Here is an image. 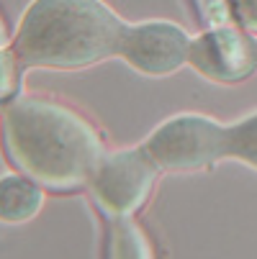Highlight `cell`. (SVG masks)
I'll use <instances>...</instances> for the list:
<instances>
[{"label":"cell","instance_id":"10","mask_svg":"<svg viewBox=\"0 0 257 259\" xmlns=\"http://www.w3.org/2000/svg\"><path fill=\"white\" fill-rule=\"evenodd\" d=\"M224 3L229 18L247 33L257 36V0H224Z\"/></svg>","mask_w":257,"mask_h":259},{"label":"cell","instance_id":"7","mask_svg":"<svg viewBox=\"0 0 257 259\" xmlns=\"http://www.w3.org/2000/svg\"><path fill=\"white\" fill-rule=\"evenodd\" d=\"M44 188L23 172L0 177V224H28L44 208Z\"/></svg>","mask_w":257,"mask_h":259},{"label":"cell","instance_id":"3","mask_svg":"<svg viewBox=\"0 0 257 259\" xmlns=\"http://www.w3.org/2000/svg\"><path fill=\"white\" fill-rule=\"evenodd\" d=\"M227 123L198 110H182L160 121L141 149L146 152L160 172H201L224 159Z\"/></svg>","mask_w":257,"mask_h":259},{"label":"cell","instance_id":"4","mask_svg":"<svg viewBox=\"0 0 257 259\" xmlns=\"http://www.w3.org/2000/svg\"><path fill=\"white\" fill-rule=\"evenodd\" d=\"M160 177V167L139 146L105 152L93 172L88 190L105 218H129L144 208Z\"/></svg>","mask_w":257,"mask_h":259},{"label":"cell","instance_id":"9","mask_svg":"<svg viewBox=\"0 0 257 259\" xmlns=\"http://www.w3.org/2000/svg\"><path fill=\"white\" fill-rule=\"evenodd\" d=\"M108 254L114 256H152V244L144 231L129 218H116L111 236H108Z\"/></svg>","mask_w":257,"mask_h":259},{"label":"cell","instance_id":"11","mask_svg":"<svg viewBox=\"0 0 257 259\" xmlns=\"http://www.w3.org/2000/svg\"><path fill=\"white\" fill-rule=\"evenodd\" d=\"M6 47H11V33H8V28H6L3 16H0V49H6Z\"/></svg>","mask_w":257,"mask_h":259},{"label":"cell","instance_id":"2","mask_svg":"<svg viewBox=\"0 0 257 259\" xmlns=\"http://www.w3.org/2000/svg\"><path fill=\"white\" fill-rule=\"evenodd\" d=\"M124 28L126 21L103 0H31L11 47L21 67L85 69L119 57Z\"/></svg>","mask_w":257,"mask_h":259},{"label":"cell","instance_id":"1","mask_svg":"<svg viewBox=\"0 0 257 259\" xmlns=\"http://www.w3.org/2000/svg\"><path fill=\"white\" fill-rule=\"evenodd\" d=\"M3 146L18 172L52 193L88 188L105 154L85 116L44 95H18L3 110Z\"/></svg>","mask_w":257,"mask_h":259},{"label":"cell","instance_id":"6","mask_svg":"<svg viewBox=\"0 0 257 259\" xmlns=\"http://www.w3.org/2000/svg\"><path fill=\"white\" fill-rule=\"evenodd\" d=\"M188 67L208 82H244L257 72V36L237 23H216L193 36Z\"/></svg>","mask_w":257,"mask_h":259},{"label":"cell","instance_id":"5","mask_svg":"<svg viewBox=\"0 0 257 259\" xmlns=\"http://www.w3.org/2000/svg\"><path fill=\"white\" fill-rule=\"evenodd\" d=\"M193 36L186 26L167 18L126 23L119 57L144 77H170L188 64Z\"/></svg>","mask_w":257,"mask_h":259},{"label":"cell","instance_id":"8","mask_svg":"<svg viewBox=\"0 0 257 259\" xmlns=\"http://www.w3.org/2000/svg\"><path fill=\"white\" fill-rule=\"evenodd\" d=\"M224 159H234L257 172V108L227 123Z\"/></svg>","mask_w":257,"mask_h":259}]
</instances>
